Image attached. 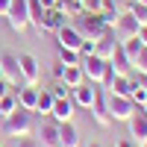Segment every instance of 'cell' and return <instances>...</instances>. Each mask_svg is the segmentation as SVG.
Masks as SVG:
<instances>
[{"instance_id": "2e32d148", "label": "cell", "mask_w": 147, "mask_h": 147, "mask_svg": "<svg viewBox=\"0 0 147 147\" xmlns=\"http://www.w3.org/2000/svg\"><path fill=\"white\" fill-rule=\"evenodd\" d=\"M59 147H82V136H80L74 121L59 124Z\"/></svg>"}, {"instance_id": "8992f818", "label": "cell", "mask_w": 147, "mask_h": 147, "mask_svg": "<svg viewBox=\"0 0 147 147\" xmlns=\"http://www.w3.org/2000/svg\"><path fill=\"white\" fill-rule=\"evenodd\" d=\"M127 127H129V138L138 147H144L147 144V112H144V106H136V112L127 121Z\"/></svg>"}, {"instance_id": "9c48e42d", "label": "cell", "mask_w": 147, "mask_h": 147, "mask_svg": "<svg viewBox=\"0 0 147 147\" xmlns=\"http://www.w3.org/2000/svg\"><path fill=\"white\" fill-rule=\"evenodd\" d=\"M35 141L41 147H59V124L53 118H44L41 124H35Z\"/></svg>"}, {"instance_id": "30bf717a", "label": "cell", "mask_w": 147, "mask_h": 147, "mask_svg": "<svg viewBox=\"0 0 147 147\" xmlns=\"http://www.w3.org/2000/svg\"><path fill=\"white\" fill-rule=\"evenodd\" d=\"M0 71H3V80H9L12 85H24L21 68H18V53H12V50L0 53Z\"/></svg>"}, {"instance_id": "e575fe53", "label": "cell", "mask_w": 147, "mask_h": 147, "mask_svg": "<svg viewBox=\"0 0 147 147\" xmlns=\"http://www.w3.org/2000/svg\"><path fill=\"white\" fill-rule=\"evenodd\" d=\"M12 88H15V85H12L9 80H0V97H3V94H9Z\"/></svg>"}, {"instance_id": "ac0fdd59", "label": "cell", "mask_w": 147, "mask_h": 147, "mask_svg": "<svg viewBox=\"0 0 147 147\" xmlns=\"http://www.w3.org/2000/svg\"><path fill=\"white\" fill-rule=\"evenodd\" d=\"M88 112H91V118H94L97 127H112L115 124L112 115H109V109H106V94H97V100H94V106L88 109Z\"/></svg>"}, {"instance_id": "ba28073f", "label": "cell", "mask_w": 147, "mask_h": 147, "mask_svg": "<svg viewBox=\"0 0 147 147\" xmlns=\"http://www.w3.org/2000/svg\"><path fill=\"white\" fill-rule=\"evenodd\" d=\"M138 27H141V21L132 15V12H121L118 21H115V27H112V32H115V38H118V41H124V38L138 35Z\"/></svg>"}, {"instance_id": "7402d4cb", "label": "cell", "mask_w": 147, "mask_h": 147, "mask_svg": "<svg viewBox=\"0 0 147 147\" xmlns=\"http://www.w3.org/2000/svg\"><path fill=\"white\" fill-rule=\"evenodd\" d=\"M53 100H56V97H53L50 91H47V88H41V91H38V103H35V112H38L41 118H50V109H53Z\"/></svg>"}, {"instance_id": "9a60e30c", "label": "cell", "mask_w": 147, "mask_h": 147, "mask_svg": "<svg viewBox=\"0 0 147 147\" xmlns=\"http://www.w3.org/2000/svg\"><path fill=\"white\" fill-rule=\"evenodd\" d=\"M65 24H68V12H65V9H59V6H53V9H44L41 32H56V30H62Z\"/></svg>"}, {"instance_id": "8d00e7d4", "label": "cell", "mask_w": 147, "mask_h": 147, "mask_svg": "<svg viewBox=\"0 0 147 147\" xmlns=\"http://www.w3.org/2000/svg\"><path fill=\"white\" fill-rule=\"evenodd\" d=\"M138 41L147 47V24H141V27H138Z\"/></svg>"}, {"instance_id": "3957f363", "label": "cell", "mask_w": 147, "mask_h": 147, "mask_svg": "<svg viewBox=\"0 0 147 147\" xmlns=\"http://www.w3.org/2000/svg\"><path fill=\"white\" fill-rule=\"evenodd\" d=\"M6 21L15 32H27L30 30V3L27 0H12L9 12H6Z\"/></svg>"}, {"instance_id": "277c9868", "label": "cell", "mask_w": 147, "mask_h": 147, "mask_svg": "<svg viewBox=\"0 0 147 147\" xmlns=\"http://www.w3.org/2000/svg\"><path fill=\"white\" fill-rule=\"evenodd\" d=\"M74 27H77V30H80V35H82V38H88V41H97V38L106 32L103 21L97 18V15H88V12H80Z\"/></svg>"}, {"instance_id": "83f0119b", "label": "cell", "mask_w": 147, "mask_h": 147, "mask_svg": "<svg viewBox=\"0 0 147 147\" xmlns=\"http://www.w3.org/2000/svg\"><path fill=\"white\" fill-rule=\"evenodd\" d=\"M132 68H136V74H147V47L132 59Z\"/></svg>"}, {"instance_id": "6da1fadb", "label": "cell", "mask_w": 147, "mask_h": 147, "mask_svg": "<svg viewBox=\"0 0 147 147\" xmlns=\"http://www.w3.org/2000/svg\"><path fill=\"white\" fill-rule=\"evenodd\" d=\"M3 132L12 138H24V136H32L35 132V121H32V112H27V109H15L9 118H3Z\"/></svg>"}, {"instance_id": "f546056e", "label": "cell", "mask_w": 147, "mask_h": 147, "mask_svg": "<svg viewBox=\"0 0 147 147\" xmlns=\"http://www.w3.org/2000/svg\"><path fill=\"white\" fill-rule=\"evenodd\" d=\"M50 94H53V97H68V94H71V88H68L62 80H56V82H53V88H50Z\"/></svg>"}, {"instance_id": "484cf974", "label": "cell", "mask_w": 147, "mask_h": 147, "mask_svg": "<svg viewBox=\"0 0 147 147\" xmlns=\"http://www.w3.org/2000/svg\"><path fill=\"white\" fill-rule=\"evenodd\" d=\"M80 50H68V47H59V62H65V65H80Z\"/></svg>"}, {"instance_id": "7c38bea8", "label": "cell", "mask_w": 147, "mask_h": 147, "mask_svg": "<svg viewBox=\"0 0 147 147\" xmlns=\"http://www.w3.org/2000/svg\"><path fill=\"white\" fill-rule=\"evenodd\" d=\"M53 35H56V44H59V47H68V50H80V44L85 41L74 24H65V27H62V30H56Z\"/></svg>"}, {"instance_id": "8fae6325", "label": "cell", "mask_w": 147, "mask_h": 147, "mask_svg": "<svg viewBox=\"0 0 147 147\" xmlns=\"http://www.w3.org/2000/svg\"><path fill=\"white\" fill-rule=\"evenodd\" d=\"M74 115H77V103L68 97H56L53 100V109H50V118L56 121V124H68V121H74Z\"/></svg>"}, {"instance_id": "f6af8a7d", "label": "cell", "mask_w": 147, "mask_h": 147, "mask_svg": "<svg viewBox=\"0 0 147 147\" xmlns=\"http://www.w3.org/2000/svg\"><path fill=\"white\" fill-rule=\"evenodd\" d=\"M80 3H82V0H80Z\"/></svg>"}, {"instance_id": "4dcf8cb0", "label": "cell", "mask_w": 147, "mask_h": 147, "mask_svg": "<svg viewBox=\"0 0 147 147\" xmlns=\"http://www.w3.org/2000/svg\"><path fill=\"white\" fill-rule=\"evenodd\" d=\"M100 9H103L100 0H82V12H88V15H97Z\"/></svg>"}, {"instance_id": "52a82bcc", "label": "cell", "mask_w": 147, "mask_h": 147, "mask_svg": "<svg viewBox=\"0 0 147 147\" xmlns=\"http://www.w3.org/2000/svg\"><path fill=\"white\" fill-rule=\"evenodd\" d=\"M97 94H100V85L85 80L82 85L71 88V100L77 103V109H91V106H94V100H97Z\"/></svg>"}, {"instance_id": "ee69618b", "label": "cell", "mask_w": 147, "mask_h": 147, "mask_svg": "<svg viewBox=\"0 0 147 147\" xmlns=\"http://www.w3.org/2000/svg\"><path fill=\"white\" fill-rule=\"evenodd\" d=\"M0 147H3V138H0Z\"/></svg>"}, {"instance_id": "44dd1931", "label": "cell", "mask_w": 147, "mask_h": 147, "mask_svg": "<svg viewBox=\"0 0 147 147\" xmlns=\"http://www.w3.org/2000/svg\"><path fill=\"white\" fill-rule=\"evenodd\" d=\"M109 65H112L118 74H129V71H132V62L127 59V53L121 50V44L115 47V53H112V59H109Z\"/></svg>"}, {"instance_id": "d6a6232c", "label": "cell", "mask_w": 147, "mask_h": 147, "mask_svg": "<svg viewBox=\"0 0 147 147\" xmlns=\"http://www.w3.org/2000/svg\"><path fill=\"white\" fill-rule=\"evenodd\" d=\"M80 56H82V59H85V56H94V41L85 38V41L80 44Z\"/></svg>"}, {"instance_id": "f1b7e54d", "label": "cell", "mask_w": 147, "mask_h": 147, "mask_svg": "<svg viewBox=\"0 0 147 147\" xmlns=\"http://www.w3.org/2000/svg\"><path fill=\"white\" fill-rule=\"evenodd\" d=\"M132 103H136V106H144V100H147V88H141V85L136 82V88H132Z\"/></svg>"}, {"instance_id": "7bdbcfd3", "label": "cell", "mask_w": 147, "mask_h": 147, "mask_svg": "<svg viewBox=\"0 0 147 147\" xmlns=\"http://www.w3.org/2000/svg\"><path fill=\"white\" fill-rule=\"evenodd\" d=\"M0 80H3V71H0Z\"/></svg>"}, {"instance_id": "5bb4252c", "label": "cell", "mask_w": 147, "mask_h": 147, "mask_svg": "<svg viewBox=\"0 0 147 147\" xmlns=\"http://www.w3.org/2000/svg\"><path fill=\"white\" fill-rule=\"evenodd\" d=\"M80 68H82V74H85L88 82H100L103 71H106V59H100V56H85V59H80Z\"/></svg>"}, {"instance_id": "d4e9b609", "label": "cell", "mask_w": 147, "mask_h": 147, "mask_svg": "<svg viewBox=\"0 0 147 147\" xmlns=\"http://www.w3.org/2000/svg\"><path fill=\"white\" fill-rule=\"evenodd\" d=\"M15 109H18V97H15V91H9V94L0 97V118H9Z\"/></svg>"}, {"instance_id": "e0dca14e", "label": "cell", "mask_w": 147, "mask_h": 147, "mask_svg": "<svg viewBox=\"0 0 147 147\" xmlns=\"http://www.w3.org/2000/svg\"><path fill=\"white\" fill-rule=\"evenodd\" d=\"M115 47H118V38H115V32L112 30H106L100 38L94 41V56H100V59H112V53H115Z\"/></svg>"}, {"instance_id": "603a6c76", "label": "cell", "mask_w": 147, "mask_h": 147, "mask_svg": "<svg viewBox=\"0 0 147 147\" xmlns=\"http://www.w3.org/2000/svg\"><path fill=\"white\" fill-rule=\"evenodd\" d=\"M30 3V27L41 32V21H44V6L38 3V0H27Z\"/></svg>"}, {"instance_id": "1f68e13d", "label": "cell", "mask_w": 147, "mask_h": 147, "mask_svg": "<svg viewBox=\"0 0 147 147\" xmlns=\"http://www.w3.org/2000/svg\"><path fill=\"white\" fill-rule=\"evenodd\" d=\"M12 147H41V144L35 141V136H24V138H15Z\"/></svg>"}, {"instance_id": "7a4b0ae2", "label": "cell", "mask_w": 147, "mask_h": 147, "mask_svg": "<svg viewBox=\"0 0 147 147\" xmlns=\"http://www.w3.org/2000/svg\"><path fill=\"white\" fill-rule=\"evenodd\" d=\"M106 109H109V115H112V121H127L132 118V112H136V103H132V97L127 94H112L109 91L106 94Z\"/></svg>"}, {"instance_id": "836d02e7", "label": "cell", "mask_w": 147, "mask_h": 147, "mask_svg": "<svg viewBox=\"0 0 147 147\" xmlns=\"http://www.w3.org/2000/svg\"><path fill=\"white\" fill-rule=\"evenodd\" d=\"M50 74H53V80H62V77H65V62H59V59H56L53 68H50Z\"/></svg>"}, {"instance_id": "ffe728a7", "label": "cell", "mask_w": 147, "mask_h": 147, "mask_svg": "<svg viewBox=\"0 0 147 147\" xmlns=\"http://www.w3.org/2000/svg\"><path fill=\"white\" fill-rule=\"evenodd\" d=\"M62 82L68 85V88H77V85H82V82H85L82 68H80V65H65V77H62Z\"/></svg>"}, {"instance_id": "74e56055", "label": "cell", "mask_w": 147, "mask_h": 147, "mask_svg": "<svg viewBox=\"0 0 147 147\" xmlns=\"http://www.w3.org/2000/svg\"><path fill=\"white\" fill-rule=\"evenodd\" d=\"M115 147H138V144H136V141H132V138L127 136V138H121V141H118Z\"/></svg>"}, {"instance_id": "d6986e66", "label": "cell", "mask_w": 147, "mask_h": 147, "mask_svg": "<svg viewBox=\"0 0 147 147\" xmlns=\"http://www.w3.org/2000/svg\"><path fill=\"white\" fill-rule=\"evenodd\" d=\"M132 88H136V77H132V74H118L115 77V82H112V94H132Z\"/></svg>"}, {"instance_id": "cb8c5ba5", "label": "cell", "mask_w": 147, "mask_h": 147, "mask_svg": "<svg viewBox=\"0 0 147 147\" xmlns=\"http://www.w3.org/2000/svg\"><path fill=\"white\" fill-rule=\"evenodd\" d=\"M118 44H121V50L127 53V59H129V62H132V59H136V56L144 50V44L138 41V35H132V38H124V41H118Z\"/></svg>"}, {"instance_id": "ab89813d", "label": "cell", "mask_w": 147, "mask_h": 147, "mask_svg": "<svg viewBox=\"0 0 147 147\" xmlns=\"http://www.w3.org/2000/svg\"><path fill=\"white\" fill-rule=\"evenodd\" d=\"M82 147H103L100 141H88V144H82Z\"/></svg>"}, {"instance_id": "d590c367", "label": "cell", "mask_w": 147, "mask_h": 147, "mask_svg": "<svg viewBox=\"0 0 147 147\" xmlns=\"http://www.w3.org/2000/svg\"><path fill=\"white\" fill-rule=\"evenodd\" d=\"M103 3V9H118L121 12V0H100Z\"/></svg>"}, {"instance_id": "f35d334b", "label": "cell", "mask_w": 147, "mask_h": 147, "mask_svg": "<svg viewBox=\"0 0 147 147\" xmlns=\"http://www.w3.org/2000/svg\"><path fill=\"white\" fill-rule=\"evenodd\" d=\"M9 3H12V0H0V18H6V12H9Z\"/></svg>"}, {"instance_id": "b9f144b4", "label": "cell", "mask_w": 147, "mask_h": 147, "mask_svg": "<svg viewBox=\"0 0 147 147\" xmlns=\"http://www.w3.org/2000/svg\"><path fill=\"white\" fill-rule=\"evenodd\" d=\"M144 112H147V100H144Z\"/></svg>"}, {"instance_id": "4316f807", "label": "cell", "mask_w": 147, "mask_h": 147, "mask_svg": "<svg viewBox=\"0 0 147 147\" xmlns=\"http://www.w3.org/2000/svg\"><path fill=\"white\" fill-rule=\"evenodd\" d=\"M115 77H118V71H115L112 65L106 62V71H103V77H100V82H97V85H100V88H106V91H109V88H112V82H115Z\"/></svg>"}, {"instance_id": "5b68a950", "label": "cell", "mask_w": 147, "mask_h": 147, "mask_svg": "<svg viewBox=\"0 0 147 147\" xmlns=\"http://www.w3.org/2000/svg\"><path fill=\"white\" fill-rule=\"evenodd\" d=\"M18 68H21V80L24 85H38L41 80V65L32 53H18Z\"/></svg>"}, {"instance_id": "60d3db41", "label": "cell", "mask_w": 147, "mask_h": 147, "mask_svg": "<svg viewBox=\"0 0 147 147\" xmlns=\"http://www.w3.org/2000/svg\"><path fill=\"white\" fill-rule=\"evenodd\" d=\"M136 3H144V6H147V0H136Z\"/></svg>"}, {"instance_id": "4fadbf2b", "label": "cell", "mask_w": 147, "mask_h": 147, "mask_svg": "<svg viewBox=\"0 0 147 147\" xmlns=\"http://www.w3.org/2000/svg\"><path fill=\"white\" fill-rule=\"evenodd\" d=\"M15 97H18V106L27 109V112H35V103H38V85H15Z\"/></svg>"}]
</instances>
